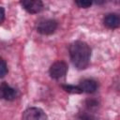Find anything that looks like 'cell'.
Here are the masks:
<instances>
[{
	"label": "cell",
	"mask_w": 120,
	"mask_h": 120,
	"mask_svg": "<svg viewBox=\"0 0 120 120\" xmlns=\"http://www.w3.org/2000/svg\"><path fill=\"white\" fill-rule=\"evenodd\" d=\"M57 28V22L52 19H43L38 22L37 30L42 35H51Z\"/></svg>",
	"instance_id": "7a4b0ae2"
},
{
	"label": "cell",
	"mask_w": 120,
	"mask_h": 120,
	"mask_svg": "<svg viewBox=\"0 0 120 120\" xmlns=\"http://www.w3.org/2000/svg\"><path fill=\"white\" fill-rule=\"evenodd\" d=\"M103 22H104V25L106 27L111 28V29H114V28H117L119 26L120 19H119V17L116 14L110 13V14H107L104 17Z\"/></svg>",
	"instance_id": "52a82bcc"
},
{
	"label": "cell",
	"mask_w": 120,
	"mask_h": 120,
	"mask_svg": "<svg viewBox=\"0 0 120 120\" xmlns=\"http://www.w3.org/2000/svg\"><path fill=\"white\" fill-rule=\"evenodd\" d=\"M68 71V65L63 61L54 62L50 68V75L53 79H59L66 75Z\"/></svg>",
	"instance_id": "277c9868"
},
{
	"label": "cell",
	"mask_w": 120,
	"mask_h": 120,
	"mask_svg": "<svg viewBox=\"0 0 120 120\" xmlns=\"http://www.w3.org/2000/svg\"><path fill=\"white\" fill-rule=\"evenodd\" d=\"M16 98V91L6 82L0 83V98L6 100H13Z\"/></svg>",
	"instance_id": "8992f818"
},
{
	"label": "cell",
	"mask_w": 120,
	"mask_h": 120,
	"mask_svg": "<svg viewBox=\"0 0 120 120\" xmlns=\"http://www.w3.org/2000/svg\"><path fill=\"white\" fill-rule=\"evenodd\" d=\"M62 87L68 93H71V94H81V93H82V91L81 90V88L79 86L70 85V84H63Z\"/></svg>",
	"instance_id": "9c48e42d"
},
{
	"label": "cell",
	"mask_w": 120,
	"mask_h": 120,
	"mask_svg": "<svg viewBox=\"0 0 120 120\" xmlns=\"http://www.w3.org/2000/svg\"><path fill=\"white\" fill-rule=\"evenodd\" d=\"M75 3L80 8H89L92 5L91 1H86V0H80V1H76Z\"/></svg>",
	"instance_id": "8fae6325"
},
{
	"label": "cell",
	"mask_w": 120,
	"mask_h": 120,
	"mask_svg": "<svg viewBox=\"0 0 120 120\" xmlns=\"http://www.w3.org/2000/svg\"><path fill=\"white\" fill-rule=\"evenodd\" d=\"M97 82L94 81V80H90V79H86V80H83L82 82H81L79 87L81 88V90L82 92H85V93H94L96 90H97Z\"/></svg>",
	"instance_id": "ba28073f"
},
{
	"label": "cell",
	"mask_w": 120,
	"mask_h": 120,
	"mask_svg": "<svg viewBox=\"0 0 120 120\" xmlns=\"http://www.w3.org/2000/svg\"><path fill=\"white\" fill-rule=\"evenodd\" d=\"M7 73H8L7 64H6L5 60L0 57V78L5 77V75H7Z\"/></svg>",
	"instance_id": "30bf717a"
},
{
	"label": "cell",
	"mask_w": 120,
	"mask_h": 120,
	"mask_svg": "<svg viewBox=\"0 0 120 120\" xmlns=\"http://www.w3.org/2000/svg\"><path fill=\"white\" fill-rule=\"evenodd\" d=\"M69 54L72 63L79 69H83L88 67L91 50L85 42L75 41L71 43L69 46Z\"/></svg>",
	"instance_id": "6da1fadb"
},
{
	"label": "cell",
	"mask_w": 120,
	"mask_h": 120,
	"mask_svg": "<svg viewBox=\"0 0 120 120\" xmlns=\"http://www.w3.org/2000/svg\"><path fill=\"white\" fill-rule=\"evenodd\" d=\"M4 19H5V10L3 8L0 7V23L3 22Z\"/></svg>",
	"instance_id": "7c38bea8"
},
{
	"label": "cell",
	"mask_w": 120,
	"mask_h": 120,
	"mask_svg": "<svg viewBox=\"0 0 120 120\" xmlns=\"http://www.w3.org/2000/svg\"><path fill=\"white\" fill-rule=\"evenodd\" d=\"M21 5L26 11L33 14L39 12L43 8V4L39 0H24L21 2Z\"/></svg>",
	"instance_id": "5b68a950"
},
{
	"label": "cell",
	"mask_w": 120,
	"mask_h": 120,
	"mask_svg": "<svg viewBox=\"0 0 120 120\" xmlns=\"http://www.w3.org/2000/svg\"><path fill=\"white\" fill-rule=\"evenodd\" d=\"M87 105H88V107H95L98 105V102L96 100H93V99L87 100Z\"/></svg>",
	"instance_id": "4fadbf2b"
},
{
	"label": "cell",
	"mask_w": 120,
	"mask_h": 120,
	"mask_svg": "<svg viewBox=\"0 0 120 120\" xmlns=\"http://www.w3.org/2000/svg\"><path fill=\"white\" fill-rule=\"evenodd\" d=\"M22 120H47V115L40 108L31 107L22 112Z\"/></svg>",
	"instance_id": "3957f363"
}]
</instances>
